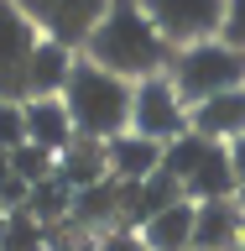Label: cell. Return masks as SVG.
I'll return each mask as SVG.
<instances>
[{
	"mask_svg": "<svg viewBox=\"0 0 245 251\" xmlns=\"http://www.w3.org/2000/svg\"><path fill=\"white\" fill-rule=\"evenodd\" d=\"M235 204H240V215H245V188H240V194H235Z\"/></svg>",
	"mask_w": 245,
	"mask_h": 251,
	"instance_id": "cell-25",
	"label": "cell"
},
{
	"mask_svg": "<svg viewBox=\"0 0 245 251\" xmlns=\"http://www.w3.org/2000/svg\"><path fill=\"white\" fill-rule=\"evenodd\" d=\"M26 147V105L21 100H0V152Z\"/></svg>",
	"mask_w": 245,
	"mask_h": 251,
	"instance_id": "cell-20",
	"label": "cell"
},
{
	"mask_svg": "<svg viewBox=\"0 0 245 251\" xmlns=\"http://www.w3.org/2000/svg\"><path fill=\"white\" fill-rule=\"evenodd\" d=\"M5 173H11V152H0V178H5Z\"/></svg>",
	"mask_w": 245,
	"mask_h": 251,
	"instance_id": "cell-24",
	"label": "cell"
},
{
	"mask_svg": "<svg viewBox=\"0 0 245 251\" xmlns=\"http://www.w3.org/2000/svg\"><path fill=\"white\" fill-rule=\"evenodd\" d=\"M136 5L162 31V42L178 52V47H193V42H214L230 0H136Z\"/></svg>",
	"mask_w": 245,
	"mask_h": 251,
	"instance_id": "cell-4",
	"label": "cell"
},
{
	"mask_svg": "<svg viewBox=\"0 0 245 251\" xmlns=\"http://www.w3.org/2000/svg\"><path fill=\"white\" fill-rule=\"evenodd\" d=\"M183 194L193 204H209V199H235L240 194V183H235V168H230V147H209L203 152V162L193 168V178L183 183Z\"/></svg>",
	"mask_w": 245,
	"mask_h": 251,
	"instance_id": "cell-14",
	"label": "cell"
},
{
	"mask_svg": "<svg viewBox=\"0 0 245 251\" xmlns=\"http://www.w3.org/2000/svg\"><path fill=\"white\" fill-rule=\"evenodd\" d=\"M120 194L125 188L115 183V178H105V183H94V188H78L73 194V225H84V230L94 235H105V230H120Z\"/></svg>",
	"mask_w": 245,
	"mask_h": 251,
	"instance_id": "cell-13",
	"label": "cell"
},
{
	"mask_svg": "<svg viewBox=\"0 0 245 251\" xmlns=\"http://www.w3.org/2000/svg\"><path fill=\"white\" fill-rule=\"evenodd\" d=\"M52 173H58V157L42 152V147H31V141L11 152V178H21L26 188H37L42 178H52Z\"/></svg>",
	"mask_w": 245,
	"mask_h": 251,
	"instance_id": "cell-19",
	"label": "cell"
},
{
	"mask_svg": "<svg viewBox=\"0 0 245 251\" xmlns=\"http://www.w3.org/2000/svg\"><path fill=\"white\" fill-rule=\"evenodd\" d=\"M110 5L115 0H16V11L37 26V37H47L58 47H84Z\"/></svg>",
	"mask_w": 245,
	"mask_h": 251,
	"instance_id": "cell-5",
	"label": "cell"
},
{
	"mask_svg": "<svg viewBox=\"0 0 245 251\" xmlns=\"http://www.w3.org/2000/svg\"><path fill=\"white\" fill-rule=\"evenodd\" d=\"M131 131L146 136V141H156V147L188 136V105H183V94L172 89L167 74H152V78L136 84V100H131Z\"/></svg>",
	"mask_w": 245,
	"mask_h": 251,
	"instance_id": "cell-6",
	"label": "cell"
},
{
	"mask_svg": "<svg viewBox=\"0 0 245 251\" xmlns=\"http://www.w3.org/2000/svg\"><path fill=\"white\" fill-rule=\"evenodd\" d=\"M167 78H172V89L183 94V105L193 110V105H203V100H214V94L240 89V84H245V52L230 47L224 37L178 47L172 63H167Z\"/></svg>",
	"mask_w": 245,
	"mask_h": 251,
	"instance_id": "cell-3",
	"label": "cell"
},
{
	"mask_svg": "<svg viewBox=\"0 0 245 251\" xmlns=\"http://www.w3.org/2000/svg\"><path fill=\"white\" fill-rule=\"evenodd\" d=\"M37 26L16 11V0H0V100L26 105V63L37 52Z\"/></svg>",
	"mask_w": 245,
	"mask_h": 251,
	"instance_id": "cell-7",
	"label": "cell"
},
{
	"mask_svg": "<svg viewBox=\"0 0 245 251\" xmlns=\"http://www.w3.org/2000/svg\"><path fill=\"white\" fill-rule=\"evenodd\" d=\"M188 131H199L203 141H219V147L240 141L245 136V84L203 100V105H193L188 110Z\"/></svg>",
	"mask_w": 245,
	"mask_h": 251,
	"instance_id": "cell-8",
	"label": "cell"
},
{
	"mask_svg": "<svg viewBox=\"0 0 245 251\" xmlns=\"http://www.w3.org/2000/svg\"><path fill=\"white\" fill-rule=\"evenodd\" d=\"M193 215H199V204L178 199L172 209H162V215H152L146 225H141V241H146L152 251H188L193 246Z\"/></svg>",
	"mask_w": 245,
	"mask_h": 251,
	"instance_id": "cell-16",
	"label": "cell"
},
{
	"mask_svg": "<svg viewBox=\"0 0 245 251\" xmlns=\"http://www.w3.org/2000/svg\"><path fill=\"white\" fill-rule=\"evenodd\" d=\"M245 241V215L235 199H209L199 204V215H193V246L203 251H240Z\"/></svg>",
	"mask_w": 245,
	"mask_h": 251,
	"instance_id": "cell-9",
	"label": "cell"
},
{
	"mask_svg": "<svg viewBox=\"0 0 245 251\" xmlns=\"http://www.w3.org/2000/svg\"><path fill=\"white\" fill-rule=\"evenodd\" d=\"M94 251H152V246L141 241V230H105L94 241Z\"/></svg>",
	"mask_w": 245,
	"mask_h": 251,
	"instance_id": "cell-22",
	"label": "cell"
},
{
	"mask_svg": "<svg viewBox=\"0 0 245 251\" xmlns=\"http://www.w3.org/2000/svg\"><path fill=\"white\" fill-rule=\"evenodd\" d=\"M105 162L115 183H146L152 173H162V147L136 131H120L115 141H105Z\"/></svg>",
	"mask_w": 245,
	"mask_h": 251,
	"instance_id": "cell-10",
	"label": "cell"
},
{
	"mask_svg": "<svg viewBox=\"0 0 245 251\" xmlns=\"http://www.w3.org/2000/svg\"><path fill=\"white\" fill-rule=\"evenodd\" d=\"M58 178L68 188H94L110 178V162H105V141H89V136H73V147L58 152Z\"/></svg>",
	"mask_w": 245,
	"mask_h": 251,
	"instance_id": "cell-15",
	"label": "cell"
},
{
	"mask_svg": "<svg viewBox=\"0 0 245 251\" xmlns=\"http://www.w3.org/2000/svg\"><path fill=\"white\" fill-rule=\"evenodd\" d=\"M219 37L245 52V0H230V5H224V26H219Z\"/></svg>",
	"mask_w": 245,
	"mask_h": 251,
	"instance_id": "cell-21",
	"label": "cell"
},
{
	"mask_svg": "<svg viewBox=\"0 0 245 251\" xmlns=\"http://www.w3.org/2000/svg\"><path fill=\"white\" fill-rule=\"evenodd\" d=\"M131 100H136V84L110 74V68H99V63H89V58L73 63L68 89H63L73 131L89 136V141H115L120 131H131Z\"/></svg>",
	"mask_w": 245,
	"mask_h": 251,
	"instance_id": "cell-2",
	"label": "cell"
},
{
	"mask_svg": "<svg viewBox=\"0 0 245 251\" xmlns=\"http://www.w3.org/2000/svg\"><path fill=\"white\" fill-rule=\"evenodd\" d=\"M230 168H235V183L245 188V136H240V141H230Z\"/></svg>",
	"mask_w": 245,
	"mask_h": 251,
	"instance_id": "cell-23",
	"label": "cell"
},
{
	"mask_svg": "<svg viewBox=\"0 0 245 251\" xmlns=\"http://www.w3.org/2000/svg\"><path fill=\"white\" fill-rule=\"evenodd\" d=\"M0 251H47V230L26 209H11L0 220Z\"/></svg>",
	"mask_w": 245,
	"mask_h": 251,
	"instance_id": "cell-18",
	"label": "cell"
},
{
	"mask_svg": "<svg viewBox=\"0 0 245 251\" xmlns=\"http://www.w3.org/2000/svg\"><path fill=\"white\" fill-rule=\"evenodd\" d=\"M5 215H11V209H5V199H0V220H5Z\"/></svg>",
	"mask_w": 245,
	"mask_h": 251,
	"instance_id": "cell-26",
	"label": "cell"
},
{
	"mask_svg": "<svg viewBox=\"0 0 245 251\" xmlns=\"http://www.w3.org/2000/svg\"><path fill=\"white\" fill-rule=\"evenodd\" d=\"M73 115L63 100H26V141L31 147H42V152L58 157L63 147H73Z\"/></svg>",
	"mask_w": 245,
	"mask_h": 251,
	"instance_id": "cell-12",
	"label": "cell"
},
{
	"mask_svg": "<svg viewBox=\"0 0 245 251\" xmlns=\"http://www.w3.org/2000/svg\"><path fill=\"white\" fill-rule=\"evenodd\" d=\"M188 251H203V246H188Z\"/></svg>",
	"mask_w": 245,
	"mask_h": 251,
	"instance_id": "cell-27",
	"label": "cell"
},
{
	"mask_svg": "<svg viewBox=\"0 0 245 251\" xmlns=\"http://www.w3.org/2000/svg\"><path fill=\"white\" fill-rule=\"evenodd\" d=\"M26 215L37 220V225H63V220L73 215V188L63 183L58 173H52V178H42V183L31 188V199H26Z\"/></svg>",
	"mask_w": 245,
	"mask_h": 251,
	"instance_id": "cell-17",
	"label": "cell"
},
{
	"mask_svg": "<svg viewBox=\"0 0 245 251\" xmlns=\"http://www.w3.org/2000/svg\"><path fill=\"white\" fill-rule=\"evenodd\" d=\"M73 47H58V42H37V52H31L26 63V100H63V89H68V74H73Z\"/></svg>",
	"mask_w": 245,
	"mask_h": 251,
	"instance_id": "cell-11",
	"label": "cell"
},
{
	"mask_svg": "<svg viewBox=\"0 0 245 251\" xmlns=\"http://www.w3.org/2000/svg\"><path fill=\"white\" fill-rule=\"evenodd\" d=\"M84 58L110 68V74H120V78H131V84H141L152 74H167L172 47L162 42V31L146 21V11L136 0H115L105 11V21L94 26V37L84 42Z\"/></svg>",
	"mask_w": 245,
	"mask_h": 251,
	"instance_id": "cell-1",
	"label": "cell"
}]
</instances>
